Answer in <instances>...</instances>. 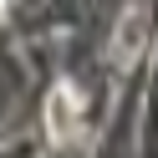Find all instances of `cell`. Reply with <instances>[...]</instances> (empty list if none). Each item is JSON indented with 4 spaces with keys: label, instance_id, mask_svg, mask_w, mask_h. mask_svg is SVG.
Returning <instances> with one entry per match:
<instances>
[{
    "label": "cell",
    "instance_id": "2",
    "mask_svg": "<svg viewBox=\"0 0 158 158\" xmlns=\"http://www.w3.org/2000/svg\"><path fill=\"white\" fill-rule=\"evenodd\" d=\"M138 41H143V21L127 15V21H123V36H117V61H133V56H138Z\"/></svg>",
    "mask_w": 158,
    "mask_h": 158
},
{
    "label": "cell",
    "instance_id": "1",
    "mask_svg": "<svg viewBox=\"0 0 158 158\" xmlns=\"http://www.w3.org/2000/svg\"><path fill=\"white\" fill-rule=\"evenodd\" d=\"M46 127H51L56 143H66V138H72V127H77V92H72L66 82L46 97Z\"/></svg>",
    "mask_w": 158,
    "mask_h": 158
}]
</instances>
